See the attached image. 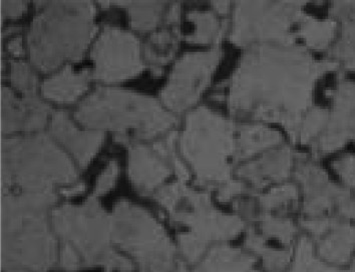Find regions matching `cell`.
I'll return each instance as SVG.
<instances>
[{
    "mask_svg": "<svg viewBox=\"0 0 355 272\" xmlns=\"http://www.w3.org/2000/svg\"><path fill=\"white\" fill-rule=\"evenodd\" d=\"M119 167L118 164L114 161H111L109 165L103 170L101 176L98 177V182H96V188H94V194L96 197L105 194L112 190V186L114 185V182L116 181L118 177Z\"/></svg>",
    "mask_w": 355,
    "mask_h": 272,
    "instance_id": "obj_32",
    "label": "cell"
},
{
    "mask_svg": "<svg viewBox=\"0 0 355 272\" xmlns=\"http://www.w3.org/2000/svg\"><path fill=\"white\" fill-rule=\"evenodd\" d=\"M89 80V73L87 69L76 71L71 66H66L47 78L42 85V93L53 100L71 102L84 93Z\"/></svg>",
    "mask_w": 355,
    "mask_h": 272,
    "instance_id": "obj_23",
    "label": "cell"
},
{
    "mask_svg": "<svg viewBox=\"0 0 355 272\" xmlns=\"http://www.w3.org/2000/svg\"><path fill=\"white\" fill-rule=\"evenodd\" d=\"M8 49L11 53H12V55H24V44H22V38L20 37L11 38L8 44Z\"/></svg>",
    "mask_w": 355,
    "mask_h": 272,
    "instance_id": "obj_35",
    "label": "cell"
},
{
    "mask_svg": "<svg viewBox=\"0 0 355 272\" xmlns=\"http://www.w3.org/2000/svg\"><path fill=\"white\" fill-rule=\"evenodd\" d=\"M175 154V152H174ZM173 154V155H174ZM172 156H166L154 147L134 145L130 149L129 174L141 192L156 193L175 174Z\"/></svg>",
    "mask_w": 355,
    "mask_h": 272,
    "instance_id": "obj_17",
    "label": "cell"
},
{
    "mask_svg": "<svg viewBox=\"0 0 355 272\" xmlns=\"http://www.w3.org/2000/svg\"><path fill=\"white\" fill-rule=\"evenodd\" d=\"M283 137L277 130L262 123H244L238 125L237 148L239 163L249 161L272 148L282 145Z\"/></svg>",
    "mask_w": 355,
    "mask_h": 272,
    "instance_id": "obj_22",
    "label": "cell"
},
{
    "mask_svg": "<svg viewBox=\"0 0 355 272\" xmlns=\"http://www.w3.org/2000/svg\"><path fill=\"white\" fill-rule=\"evenodd\" d=\"M295 33L296 38L304 40L310 48L322 51L331 46L336 39L337 22L334 19H318L304 12Z\"/></svg>",
    "mask_w": 355,
    "mask_h": 272,
    "instance_id": "obj_25",
    "label": "cell"
},
{
    "mask_svg": "<svg viewBox=\"0 0 355 272\" xmlns=\"http://www.w3.org/2000/svg\"><path fill=\"white\" fill-rule=\"evenodd\" d=\"M179 38L177 28L161 29L153 33L145 47V55L150 64L156 66L168 64L176 53Z\"/></svg>",
    "mask_w": 355,
    "mask_h": 272,
    "instance_id": "obj_27",
    "label": "cell"
},
{
    "mask_svg": "<svg viewBox=\"0 0 355 272\" xmlns=\"http://www.w3.org/2000/svg\"><path fill=\"white\" fill-rule=\"evenodd\" d=\"M180 15H181V6L179 3H173L166 13V22L168 24H177L180 20Z\"/></svg>",
    "mask_w": 355,
    "mask_h": 272,
    "instance_id": "obj_34",
    "label": "cell"
},
{
    "mask_svg": "<svg viewBox=\"0 0 355 272\" xmlns=\"http://www.w3.org/2000/svg\"><path fill=\"white\" fill-rule=\"evenodd\" d=\"M293 181L300 192L301 219L355 221V197L332 181L327 170L304 152H297Z\"/></svg>",
    "mask_w": 355,
    "mask_h": 272,
    "instance_id": "obj_11",
    "label": "cell"
},
{
    "mask_svg": "<svg viewBox=\"0 0 355 272\" xmlns=\"http://www.w3.org/2000/svg\"><path fill=\"white\" fill-rule=\"evenodd\" d=\"M11 82L24 96H33L37 89V80L31 67L24 62H12L10 64Z\"/></svg>",
    "mask_w": 355,
    "mask_h": 272,
    "instance_id": "obj_31",
    "label": "cell"
},
{
    "mask_svg": "<svg viewBox=\"0 0 355 272\" xmlns=\"http://www.w3.org/2000/svg\"><path fill=\"white\" fill-rule=\"evenodd\" d=\"M188 19L195 26L194 31L186 39L195 44H217L226 33V21H221L210 10H192L188 13Z\"/></svg>",
    "mask_w": 355,
    "mask_h": 272,
    "instance_id": "obj_26",
    "label": "cell"
},
{
    "mask_svg": "<svg viewBox=\"0 0 355 272\" xmlns=\"http://www.w3.org/2000/svg\"><path fill=\"white\" fill-rule=\"evenodd\" d=\"M212 6L214 8L218 15H228L231 10H233V8H231V3L229 1L212 2Z\"/></svg>",
    "mask_w": 355,
    "mask_h": 272,
    "instance_id": "obj_36",
    "label": "cell"
},
{
    "mask_svg": "<svg viewBox=\"0 0 355 272\" xmlns=\"http://www.w3.org/2000/svg\"><path fill=\"white\" fill-rule=\"evenodd\" d=\"M328 118L329 111L327 109L312 107L301 123L297 143L312 145L327 127Z\"/></svg>",
    "mask_w": 355,
    "mask_h": 272,
    "instance_id": "obj_30",
    "label": "cell"
},
{
    "mask_svg": "<svg viewBox=\"0 0 355 272\" xmlns=\"http://www.w3.org/2000/svg\"><path fill=\"white\" fill-rule=\"evenodd\" d=\"M94 76L105 82L128 80L145 69L138 38L129 31L105 28L92 53Z\"/></svg>",
    "mask_w": 355,
    "mask_h": 272,
    "instance_id": "obj_14",
    "label": "cell"
},
{
    "mask_svg": "<svg viewBox=\"0 0 355 272\" xmlns=\"http://www.w3.org/2000/svg\"><path fill=\"white\" fill-rule=\"evenodd\" d=\"M302 230L300 217L263 212L245 229L242 246L264 272H285L295 257Z\"/></svg>",
    "mask_w": 355,
    "mask_h": 272,
    "instance_id": "obj_12",
    "label": "cell"
},
{
    "mask_svg": "<svg viewBox=\"0 0 355 272\" xmlns=\"http://www.w3.org/2000/svg\"><path fill=\"white\" fill-rule=\"evenodd\" d=\"M338 66L315 60L296 42L255 44L246 48L229 82V109L237 118L278 123L297 143L316 82Z\"/></svg>",
    "mask_w": 355,
    "mask_h": 272,
    "instance_id": "obj_1",
    "label": "cell"
},
{
    "mask_svg": "<svg viewBox=\"0 0 355 272\" xmlns=\"http://www.w3.org/2000/svg\"><path fill=\"white\" fill-rule=\"evenodd\" d=\"M26 10V2L12 1V0H2L1 1L2 19H6V17L15 19V17H20Z\"/></svg>",
    "mask_w": 355,
    "mask_h": 272,
    "instance_id": "obj_33",
    "label": "cell"
},
{
    "mask_svg": "<svg viewBox=\"0 0 355 272\" xmlns=\"http://www.w3.org/2000/svg\"><path fill=\"white\" fill-rule=\"evenodd\" d=\"M306 2L240 1L232 10L230 40L238 46L294 44L292 28L300 24Z\"/></svg>",
    "mask_w": 355,
    "mask_h": 272,
    "instance_id": "obj_10",
    "label": "cell"
},
{
    "mask_svg": "<svg viewBox=\"0 0 355 272\" xmlns=\"http://www.w3.org/2000/svg\"><path fill=\"white\" fill-rule=\"evenodd\" d=\"M112 217L114 247L131 256L140 272H181L185 262L174 236L158 218L128 200L116 202Z\"/></svg>",
    "mask_w": 355,
    "mask_h": 272,
    "instance_id": "obj_9",
    "label": "cell"
},
{
    "mask_svg": "<svg viewBox=\"0 0 355 272\" xmlns=\"http://www.w3.org/2000/svg\"><path fill=\"white\" fill-rule=\"evenodd\" d=\"M211 192L177 179L155 193L174 226L175 242L188 266L199 262L215 245L239 242L246 229L243 220L230 209L216 206Z\"/></svg>",
    "mask_w": 355,
    "mask_h": 272,
    "instance_id": "obj_2",
    "label": "cell"
},
{
    "mask_svg": "<svg viewBox=\"0 0 355 272\" xmlns=\"http://www.w3.org/2000/svg\"><path fill=\"white\" fill-rule=\"evenodd\" d=\"M75 116L87 127L132 134L140 139L153 138L177 123L176 116L155 98L110 87H101L87 96Z\"/></svg>",
    "mask_w": 355,
    "mask_h": 272,
    "instance_id": "obj_7",
    "label": "cell"
},
{
    "mask_svg": "<svg viewBox=\"0 0 355 272\" xmlns=\"http://www.w3.org/2000/svg\"><path fill=\"white\" fill-rule=\"evenodd\" d=\"M330 13L343 22V26L340 37L330 48L329 55L337 64L355 71V2H336Z\"/></svg>",
    "mask_w": 355,
    "mask_h": 272,
    "instance_id": "obj_21",
    "label": "cell"
},
{
    "mask_svg": "<svg viewBox=\"0 0 355 272\" xmlns=\"http://www.w3.org/2000/svg\"><path fill=\"white\" fill-rule=\"evenodd\" d=\"M76 181L75 166L49 136L2 140V191H53Z\"/></svg>",
    "mask_w": 355,
    "mask_h": 272,
    "instance_id": "obj_8",
    "label": "cell"
},
{
    "mask_svg": "<svg viewBox=\"0 0 355 272\" xmlns=\"http://www.w3.org/2000/svg\"><path fill=\"white\" fill-rule=\"evenodd\" d=\"M53 230L62 240L60 266L67 271L102 266L105 272H132L135 265L118 253L112 237L111 213L93 195L80 206L66 204L51 212Z\"/></svg>",
    "mask_w": 355,
    "mask_h": 272,
    "instance_id": "obj_4",
    "label": "cell"
},
{
    "mask_svg": "<svg viewBox=\"0 0 355 272\" xmlns=\"http://www.w3.org/2000/svg\"><path fill=\"white\" fill-rule=\"evenodd\" d=\"M334 107L322 134L311 145L312 158L336 152L347 143H355V82L343 80L332 91Z\"/></svg>",
    "mask_w": 355,
    "mask_h": 272,
    "instance_id": "obj_15",
    "label": "cell"
},
{
    "mask_svg": "<svg viewBox=\"0 0 355 272\" xmlns=\"http://www.w3.org/2000/svg\"><path fill=\"white\" fill-rule=\"evenodd\" d=\"M89 1H53L33 20L28 33L31 60L40 71L82 56L96 31Z\"/></svg>",
    "mask_w": 355,
    "mask_h": 272,
    "instance_id": "obj_6",
    "label": "cell"
},
{
    "mask_svg": "<svg viewBox=\"0 0 355 272\" xmlns=\"http://www.w3.org/2000/svg\"><path fill=\"white\" fill-rule=\"evenodd\" d=\"M51 132L75 155L82 166L91 163L103 143V136L101 132L78 129L64 111L53 114Z\"/></svg>",
    "mask_w": 355,
    "mask_h": 272,
    "instance_id": "obj_20",
    "label": "cell"
},
{
    "mask_svg": "<svg viewBox=\"0 0 355 272\" xmlns=\"http://www.w3.org/2000/svg\"><path fill=\"white\" fill-rule=\"evenodd\" d=\"M181 272H264L239 242L215 245L195 264Z\"/></svg>",
    "mask_w": 355,
    "mask_h": 272,
    "instance_id": "obj_19",
    "label": "cell"
},
{
    "mask_svg": "<svg viewBox=\"0 0 355 272\" xmlns=\"http://www.w3.org/2000/svg\"><path fill=\"white\" fill-rule=\"evenodd\" d=\"M221 49L186 53L173 67L162 100L168 109L183 112L201 98L221 62Z\"/></svg>",
    "mask_w": 355,
    "mask_h": 272,
    "instance_id": "obj_13",
    "label": "cell"
},
{
    "mask_svg": "<svg viewBox=\"0 0 355 272\" xmlns=\"http://www.w3.org/2000/svg\"><path fill=\"white\" fill-rule=\"evenodd\" d=\"M55 200L53 191H2V271L47 272L58 262L49 219Z\"/></svg>",
    "mask_w": 355,
    "mask_h": 272,
    "instance_id": "obj_3",
    "label": "cell"
},
{
    "mask_svg": "<svg viewBox=\"0 0 355 272\" xmlns=\"http://www.w3.org/2000/svg\"><path fill=\"white\" fill-rule=\"evenodd\" d=\"M255 194L263 212L300 217V188L293 181L278 184Z\"/></svg>",
    "mask_w": 355,
    "mask_h": 272,
    "instance_id": "obj_24",
    "label": "cell"
},
{
    "mask_svg": "<svg viewBox=\"0 0 355 272\" xmlns=\"http://www.w3.org/2000/svg\"><path fill=\"white\" fill-rule=\"evenodd\" d=\"M51 109L35 94L17 98L8 87L1 89V130L3 134L40 129Z\"/></svg>",
    "mask_w": 355,
    "mask_h": 272,
    "instance_id": "obj_18",
    "label": "cell"
},
{
    "mask_svg": "<svg viewBox=\"0 0 355 272\" xmlns=\"http://www.w3.org/2000/svg\"><path fill=\"white\" fill-rule=\"evenodd\" d=\"M297 152L288 145L272 148L264 154L237 166L235 179L253 192L262 191L293 181Z\"/></svg>",
    "mask_w": 355,
    "mask_h": 272,
    "instance_id": "obj_16",
    "label": "cell"
},
{
    "mask_svg": "<svg viewBox=\"0 0 355 272\" xmlns=\"http://www.w3.org/2000/svg\"><path fill=\"white\" fill-rule=\"evenodd\" d=\"M237 128L235 123L207 107L189 112L180 136V152L195 177V185L217 192L236 181L240 164Z\"/></svg>",
    "mask_w": 355,
    "mask_h": 272,
    "instance_id": "obj_5",
    "label": "cell"
},
{
    "mask_svg": "<svg viewBox=\"0 0 355 272\" xmlns=\"http://www.w3.org/2000/svg\"><path fill=\"white\" fill-rule=\"evenodd\" d=\"M334 267L316 255L312 240L309 236L302 235L295 257L285 272H331Z\"/></svg>",
    "mask_w": 355,
    "mask_h": 272,
    "instance_id": "obj_29",
    "label": "cell"
},
{
    "mask_svg": "<svg viewBox=\"0 0 355 272\" xmlns=\"http://www.w3.org/2000/svg\"><path fill=\"white\" fill-rule=\"evenodd\" d=\"M3 272H24V271H3Z\"/></svg>",
    "mask_w": 355,
    "mask_h": 272,
    "instance_id": "obj_37",
    "label": "cell"
},
{
    "mask_svg": "<svg viewBox=\"0 0 355 272\" xmlns=\"http://www.w3.org/2000/svg\"><path fill=\"white\" fill-rule=\"evenodd\" d=\"M116 4L128 8L132 26L139 30H150L156 28L166 6L165 2L162 1H120Z\"/></svg>",
    "mask_w": 355,
    "mask_h": 272,
    "instance_id": "obj_28",
    "label": "cell"
}]
</instances>
